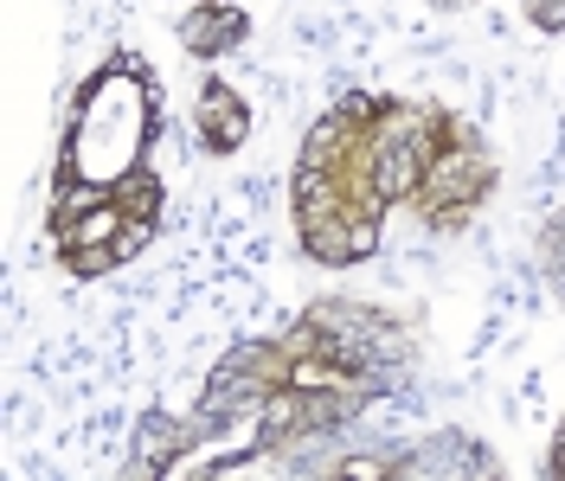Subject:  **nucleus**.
Returning <instances> with one entry per match:
<instances>
[{
    "label": "nucleus",
    "instance_id": "f257e3e1",
    "mask_svg": "<svg viewBox=\"0 0 565 481\" xmlns=\"http://www.w3.org/2000/svg\"><path fill=\"white\" fill-rule=\"evenodd\" d=\"M200 122H206V136L218 141V148H232V141L245 136V109L232 104L225 90H206V104H200Z\"/></svg>",
    "mask_w": 565,
    "mask_h": 481
},
{
    "label": "nucleus",
    "instance_id": "f03ea898",
    "mask_svg": "<svg viewBox=\"0 0 565 481\" xmlns=\"http://www.w3.org/2000/svg\"><path fill=\"white\" fill-rule=\"evenodd\" d=\"M174 443H180V430H174V424H161V417H154V424L141 430V462H148L154 449H174Z\"/></svg>",
    "mask_w": 565,
    "mask_h": 481
}]
</instances>
